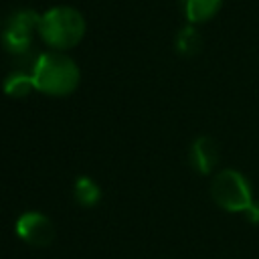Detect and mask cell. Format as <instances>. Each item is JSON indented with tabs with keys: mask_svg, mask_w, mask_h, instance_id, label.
I'll return each mask as SVG.
<instances>
[{
	"mask_svg": "<svg viewBox=\"0 0 259 259\" xmlns=\"http://www.w3.org/2000/svg\"><path fill=\"white\" fill-rule=\"evenodd\" d=\"M34 91L45 93L49 97H67L81 83L79 65L61 51L40 53L30 69Z\"/></svg>",
	"mask_w": 259,
	"mask_h": 259,
	"instance_id": "6da1fadb",
	"label": "cell"
},
{
	"mask_svg": "<svg viewBox=\"0 0 259 259\" xmlns=\"http://www.w3.org/2000/svg\"><path fill=\"white\" fill-rule=\"evenodd\" d=\"M40 14L32 8H18L6 16L0 30V45L12 57H24L30 47L34 34H38Z\"/></svg>",
	"mask_w": 259,
	"mask_h": 259,
	"instance_id": "277c9868",
	"label": "cell"
},
{
	"mask_svg": "<svg viewBox=\"0 0 259 259\" xmlns=\"http://www.w3.org/2000/svg\"><path fill=\"white\" fill-rule=\"evenodd\" d=\"M180 10L188 24H204L217 16L223 6V0H178Z\"/></svg>",
	"mask_w": 259,
	"mask_h": 259,
	"instance_id": "52a82bcc",
	"label": "cell"
},
{
	"mask_svg": "<svg viewBox=\"0 0 259 259\" xmlns=\"http://www.w3.org/2000/svg\"><path fill=\"white\" fill-rule=\"evenodd\" d=\"M73 198L79 206L91 208L101 200V186L91 176H79L73 184Z\"/></svg>",
	"mask_w": 259,
	"mask_h": 259,
	"instance_id": "ba28073f",
	"label": "cell"
},
{
	"mask_svg": "<svg viewBox=\"0 0 259 259\" xmlns=\"http://www.w3.org/2000/svg\"><path fill=\"white\" fill-rule=\"evenodd\" d=\"M85 30V16L73 6H53L38 20V36L51 51L67 53L83 40Z\"/></svg>",
	"mask_w": 259,
	"mask_h": 259,
	"instance_id": "3957f363",
	"label": "cell"
},
{
	"mask_svg": "<svg viewBox=\"0 0 259 259\" xmlns=\"http://www.w3.org/2000/svg\"><path fill=\"white\" fill-rule=\"evenodd\" d=\"M2 89L8 97H16V99H22L26 95H30L34 91V83H32V75L30 73H24V71H12L6 75L4 83H2Z\"/></svg>",
	"mask_w": 259,
	"mask_h": 259,
	"instance_id": "30bf717a",
	"label": "cell"
},
{
	"mask_svg": "<svg viewBox=\"0 0 259 259\" xmlns=\"http://www.w3.org/2000/svg\"><path fill=\"white\" fill-rule=\"evenodd\" d=\"M202 47V36L196 28V24L182 26L174 36V49L182 57H194Z\"/></svg>",
	"mask_w": 259,
	"mask_h": 259,
	"instance_id": "9c48e42d",
	"label": "cell"
},
{
	"mask_svg": "<svg viewBox=\"0 0 259 259\" xmlns=\"http://www.w3.org/2000/svg\"><path fill=\"white\" fill-rule=\"evenodd\" d=\"M14 231L20 241L30 247H49L55 241V225L53 221L38 210H26L16 219Z\"/></svg>",
	"mask_w": 259,
	"mask_h": 259,
	"instance_id": "5b68a950",
	"label": "cell"
},
{
	"mask_svg": "<svg viewBox=\"0 0 259 259\" xmlns=\"http://www.w3.org/2000/svg\"><path fill=\"white\" fill-rule=\"evenodd\" d=\"M210 198L225 212L243 214L249 223L259 225V200L253 196V186L243 172L235 168L214 172L210 180Z\"/></svg>",
	"mask_w": 259,
	"mask_h": 259,
	"instance_id": "7a4b0ae2",
	"label": "cell"
},
{
	"mask_svg": "<svg viewBox=\"0 0 259 259\" xmlns=\"http://www.w3.org/2000/svg\"><path fill=\"white\" fill-rule=\"evenodd\" d=\"M219 158H221L219 146L212 138L198 136L196 140H192V144L188 148V164L196 174H200V176L214 174V170L219 166Z\"/></svg>",
	"mask_w": 259,
	"mask_h": 259,
	"instance_id": "8992f818",
	"label": "cell"
}]
</instances>
